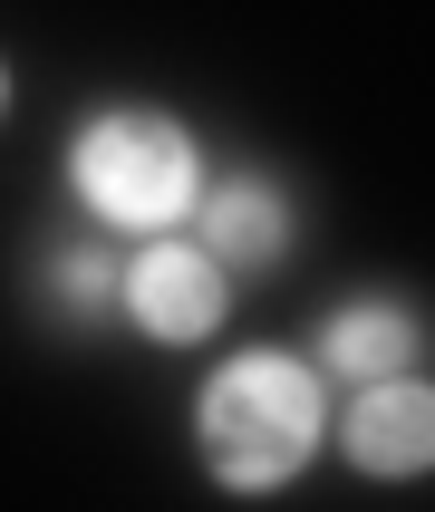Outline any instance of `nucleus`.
Segmentation results:
<instances>
[{
    "label": "nucleus",
    "mask_w": 435,
    "mask_h": 512,
    "mask_svg": "<svg viewBox=\"0 0 435 512\" xmlns=\"http://www.w3.org/2000/svg\"><path fill=\"white\" fill-rule=\"evenodd\" d=\"M194 232H203V252L223 261V271H271L290 252V203H281V184L232 174V184H213L194 203Z\"/></svg>",
    "instance_id": "423d86ee"
},
{
    "label": "nucleus",
    "mask_w": 435,
    "mask_h": 512,
    "mask_svg": "<svg viewBox=\"0 0 435 512\" xmlns=\"http://www.w3.org/2000/svg\"><path fill=\"white\" fill-rule=\"evenodd\" d=\"M0 116H10V68H0Z\"/></svg>",
    "instance_id": "6e6552de"
},
{
    "label": "nucleus",
    "mask_w": 435,
    "mask_h": 512,
    "mask_svg": "<svg viewBox=\"0 0 435 512\" xmlns=\"http://www.w3.org/2000/svg\"><path fill=\"white\" fill-rule=\"evenodd\" d=\"M339 445H348L358 474H377V484H416V474H435V387L416 368L358 387L348 416H339Z\"/></svg>",
    "instance_id": "20e7f679"
},
{
    "label": "nucleus",
    "mask_w": 435,
    "mask_h": 512,
    "mask_svg": "<svg viewBox=\"0 0 435 512\" xmlns=\"http://www.w3.org/2000/svg\"><path fill=\"white\" fill-rule=\"evenodd\" d=\"M116 281H126V261H116L107 242H78V252H58V261H49V290H58L78 319H87V310H107Z\"/></svg>",
    "instance_id": "0eeeda50"
},
{
    "label": "nucleus",
    "mask_w": 435,
    "mask_h": 512,
    "mask_svg": "<svg viewBox=\"0 0 435 512\" xmlns=\"http://www.w3.org/2000/svg\"><path fill=\"white\" fill-rule=\"evenodd\" d=\"M416 358H426V319L397 310V300H348V310H329V329H319V368L348 377V387L406 377Z\"/></svg>",
    "instance_id": "39448f33"
},
{
    "label": "nucleus",
    "mask_w": 435,
    "mask_h": 512,
    "mask_svg": "<svg viewBox=\"0 0 435 512\" xmlns=\"http://www.w3.org/2000/svg\"><path fill=\"white\" fill-rule=\"evenodd\" d=\"M68 174H78V194L97 203L107 223L155 232V223H174V213L194 203V136H184L174 116H155V107H107L78 136Z\"/></svg>",
    "instance_id": "f03ea898"
},
{
    "label": "nucleus",
    "mask_w": 435,
    "mask_h": 512,
    "mask_svg": "<svg viewBox=\"0 0 435 512\" xmlns=\"http://www.w3.org/2000/svg\"><path fill=\"white\" fill-rule=\"evenodd\" d=\"M116 310L136 319L145 339H165V348H194L223 329L232 310V271L203 242H145L136 261H126V281H116Z\"/></svg>",
    "instance_id": "7ed1b4c3"
},
{
    "label": "nucleus",
    "mask_w": 435,
    "mask_h": 512,
    "mask_svg": "<svg viewBox=\"0 0 435 512\" xmlns=\"http://www.w3.org/2000/svg\"><path fill=\"white\" fill-rule=\"evenodd\" d=\"M319 435H329V406H319V377L290 348H242V358H223V377H203V397H194V445H203V474L223 493L300 484Z\"/></svg>",
    "instance_id": "f257e3e1"
}]
</instances>
